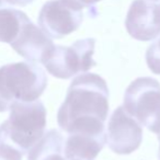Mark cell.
I'll return each mask as SVG.
<instances>
[{
    "label": "cell",
    "instance_id": "obj_1",
    "mask_svg": "<svg viewBox=\"0 0 160 160\" xmlns=\"http://www.w3.org/2000/svg\"><path fill=\"white\" fill-rule=\"evenodd\" d=\"M109 114V88L97 73H81L71 81L57 123L66 133L105 134Z\"/></svg>",
    "mask_w": 160,
    "mask_h": 160
},
{
    "label": "cell",
    "instance_id": "obj_2",
    "mask_svg": "<svg viewBox=\"0 0 160 160\" xmlns=\"http://www.w3.org/2000/svg\"><path fill=\"white\" fill-rule=\"evenodd\" d=\"M46 110L40 100L16 102L9 118L0 125V144H7L25 155L44 136Z\"/></svg>",
    "mask_w": 160,
    "mask_h": 160
},
{
    "label": "cell",
    "instance_id": "obj_3",
    "mask_svg": "<svg viewBox=\"0 0 160 160\" xmlns=\"http://www.w3.org/2000/svg\"><path fill=\"white\" fill-rule=\"evenodd\" d=\"M47 87L44 69L31 62L5 65L0 68V112L10 111L16 102L36 101Z\"/></svg>",
    "mask_w": 160,
    "mask_h": 160
},
{
    "label": "cell",
    "instance_id": "obj_4",
    "mask_svg": "<svg viewBox=\"0 0 160 160\" xmlns=\"http://www.w3.org/2000/svg\"><path fill=\"white\" fill-rule=\"evenodd\" d=\"M123 108L142 126L160 135V83L151 77L132 81L124 94Z\"/></svg>",
    "mask_w": 160,
    "mask_h": 160
},
{
    "label": "cell",
    "instance_id": "obj_5",
    "mask_svg": "<svg viewBox=\"0 0 160 160\" xmlns=\"http://www.w3.org/2000/svg\"><path fill=\"white\" fill-rule=\"evenodd\" d=\"M94 38L78 40L70 46L56 45L53 53L43 62L52 76L59 79H69L78 73L87 72L94 67Z\"/></svg>",
    "mask_w": 160,
    "mask_h": 160
},
{
    "label": "cell",
    "instance_id": "obj_6",
    "mask_svg": "<svg viewBox=\"0 0 160 160\" xmlns=\"http://www.w3.org/2000/svg\"><path fill=\"white\" fill-rule=\"evenodd\" d=\"M83 20L82 9L68 0H49L38 14V27L54 40H60L75 32Z\"/></svg>",
    "mask_w": 160,
    "mask_h": 160
},
{
    "label": "cell",
    "instance_id": "obj_7",
    "mask_svg": "<svg viewBox=\"0 0 160 160\" xmlns=\"http://www.w3.org/2000/svg\"><path fill=\"white\" fill-rule=\"evenodd\" d=\"M142 128L123 107L114 110L108 123L107 142L110 149L118 155H129L140 146Z\"/></svg>",
    "mask_w": 160,
    "mask_h": 160
},
{
    "label": "cell",
    "instance_id": "obj_8",
    "mask_svg": "<svg viewBox=\"0 0 160 160\" xmlns=\"http://www.w3.org/2000/svg\"><path fill=\"white\" fill-rule=\"evenodd\" d=\"M128 34L137 41L148 42L160 35V2L134 0L125 19Z\"/></svg>",
    "mask_w": 160,
    "mask_h": 160
},
{
    "label": "cell",
    "instance_id": "obj_9",
    "mask_svg": "<svg viewBox=\"0 0 160 160\" xmlns=\"http://www.w3.org/2000/svg\"><path fill=\"white\" fill-rule=\"evenodd\" d=\"M40 27L29 20L21 29L11 47L23 58L31 62H44L53 53L56 45Z\"/></svg>",
    "mask_w": 160,
    "mask_h": 160
},
{
    "label": "cell",
    "instance_id": "obj_10",
    "mask_svg": "<svg viewBox=\"0 0 160 160\" xmlns=\"http://www.w3.org/2000/svg\"><path fill=\"white\" fill-rule=\"evenodd\" d=\"M105 142L107 133H70L65 140V157L67 160H94Z\"/></svg>",
    "mask_w": 160,
    "mask_h": 160
},
{
    "label": "cell",
    "instance_id": "obj_11",
    "mask_svg": "<svg viewBox=\"0 0 160 160\" xmlns=\"http://www.w3.org/2000/svg\"><path fill=\"white\" fill-rule=\"evenodd\" d=\"M65 138L57 129L46 132L28 152V160H67L64 153Z\"/></svg>",
    "mask_w": 160,
    "mask_h": 160
},
{
    "label": "cell",
    "instance_id": "obj_12",
    "mask_svg": "<svg viewBox=\"0 0 160 160\" xmlns=\"http://www.w3.org/2000/svg\"><path fill=\"white\" fill-rule=\"evenodd\" d=\"M29 20V17L20 10L0 7V42L11 44Z\"/></svg>",
    "mask_w": 160,
    "mask_h": 160
},
{
    "label": "cell",
    "instance_id": "obj_13",
    "mask_svg": "<svg viewBox=\"0 0 160 160\" xmlns=\"http://www.w3.org/2000/svg\"><path fill=\"white\" fill-rule=\"evenodd\" d=\"M148 68L156 75H160V38L148 47L146 52Z\"/></svg>",
    "mask_w": 160,
    "mask_h": 160
},
{
    "label": "cell",
    "instance_id": "obj_14",
    "mask_svg": "<svg viewBox=\"0 0 160 160\" xmlns=\"http://www.w3.org/2000/svg\"><path fill=\"white\" fill-rule=\"evenodd\" d=\"M22 153L12 146L0 144V160H22Z\"/></svg>",
    "mask_w": 160,
    "mask_h": 160
},
{
    "label": "cell",
    "instance_id": "obj_15",
    "mask_svg": "<svg viewBox=\"0 0 160 160\" xmlns=\"http://www.w3.org/2000/svg\"><path fill=\"white\" fill-rule=\"evenodd\" d=\"M68 1L73 3L75 6H77V7L81 8V9L87 8V9L90 10V9H94L96 8V3L101 1V0H68Z\"/></svg>",
    "mask_w": 160,
    "mask_h": 160
},
{
    "label": "cell",
    "instance_id": "obj_16",
    "mask_svg": "<svg viewBox=\"0 0 160 160\" xmlns=\"http://www.w3.org/2000/svg\"><path fill=\"white\" fill-rule=\"evenodd\" d=\"M33 0H5V2L10 6H19V7H24V6L31 3Z\"/></svg>",
    "mask_w": 160,
    "mask_h": 160
},
{
    "label": "cell",
    "instance_id": "obj_17",
    "mask_svg": "<svg viewBox=\"0 0 160 160\" xmlns=\"http://www.w3.org/2000/svg\"><path fill=\"white\" fill-rule=\"evenodd\" d=\"M158 139H159V142H160V135L158 136ZM158 158H159V160H160V144H159V152H158Z\"/></svg>",
    "mask_w": 160,
    "mask_h": 160
},
{
    "label": "cell",
    "instance_id": "obj_18",
    "mask_svg": "<svg viewBox=\"0 0 160 160\" xmlns=\"http://www.w3.org/2000/svg\"><path fill=\"white\" fill-rule=\"evenodd\" d=\"M3 3H5V0H0V7H3Z\"/></svg>",
    "mask_w": 160,
    "mask_h": 160
},
{
    "label": "cell",
    "instance_id": "obj_19",
    "mask_svg": "<svg viewBox=\"0 0 160 160\" xmlns=\"http://www.w3.org/2000/svg\"><path fill=\"white\" fill-rule=\"evenodd\" d=\"M153 1H157V2H160V0H153Z\"/></svg>",
    "mask_w": 160,
    "mask_h": 160
}]
</instances>
